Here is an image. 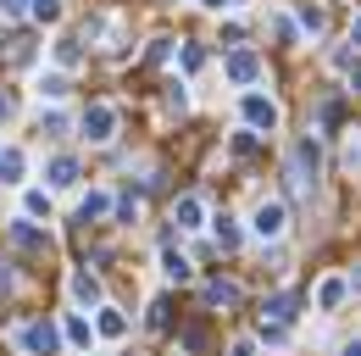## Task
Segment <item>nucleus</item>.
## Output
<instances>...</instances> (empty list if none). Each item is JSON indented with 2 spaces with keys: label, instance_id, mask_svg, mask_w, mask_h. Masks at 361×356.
<instances>
[{
  "label": "nucleus",
  "instance_id": "7ed1b4c3",
  "mask_svg": "<svg viewBox=\"0 0 361 356\" xmlns=\"http://www.w3.org/2000/svg\"><path fill=\"white\" fill-rule=\"evenodd\" d=\"M250 228H256V239H283V228H289V206H283V201H262Z\"/></svg>",
  "mask_w": 361,
  "mask_h": 356
},
{
  "label": "nucleus",
  "instance_id": "ddd939ff",
  "mask_svg": "<svg viewBox=\"0 0 361 356\" xmlns=\"http://www.w3.org/2000/svg\"><path fill=\"white\" fill-rule=\"evenodd\" d=\"M23 167H28V156L17 145H6L0 150V184H23Z\"/></svg>",
  "mask_w": 361,
  "mask_h": 356
},
{
  "label": "nucleus",
  "instance_id": "412c9836",
  "mask_svg": "<svg viewBox=\"0 0 361 356\" xmlns=\"http://www.w3.org/2000/svg\"><path fill=\"white\" fill-rule=\"evenodd\" d=\"M239 239H245V234H239V222H233V218H217V245H223V251H239Z\"/></svg>",
  "mask_w": 361,
  "mask_h": 356
},
{
  "label": "nucleus",
  "instance_id": "9b49d317",
  "mask_svg": "<svg viewBox=\"0 0 361 356\" xmlns=\"http://www.w3.org/2000/svg\"><path fill=\"white\" fill-rule=\"evenodd\" d=\"M94 334H100V340H123V334H128V317H123L117 307H100V317H94Z\"/></svg>",
  "mask_w": 361,
  "mask_h": 356
},
{
  "label": "nucleus",
  "instance_id": "9d476101",
  "mask_svg": "<svg viewBox=\"0 0 361 356\" xmlns=\"http://www.w3.org/2000/svg\"><path fill=\"white\" fill-rule=\"evenodd\" d=\"M45 184L50 189H73V184H78V162H73V156H56L45 167Z\"/></svg>",
  "mask_w": 361,
  "mask_h": 356
},
{
  "label": "nucleus",
  "instance_id": "72a5a7b5",
  "mask_svg": "<svg viewBox=\"0 0 361 356\" xmlns=\"http://www.w3.org/2000/svg\"><path fill=\"white\" fill-rule=\"evenodd\" d=\"M350 89H361V67H350Z\"/></svg>",
  "mask_w": 361,
  "mask_h": 356
},
{
  "label": "nucleus",
  "instance_id": "1a4fd4ad",
  "mask_svg": "<svg viewBox=\"0 0 361 356\" xmlns=\"http://www.w3.org/2000/svg\"><path fill=\"white\" fill-rule=\"evenodd\" d=\"M345 295H350L345 278H322V284H317V312H339V307H345Z\"/></svg>",
  "mask_w": 361,
  "mask_h": 356
},
{
  "label": "nucleus",
  "instance_id": "423d86ee",
  "mask_svg": "<svg viewBox=\"0 0 361 356\" xmlns=\"http://www.w3.org/2000/svg\"><path fill=\"white\" fill-rule=\"evenodd\" d=\"M228 78H233V84H256V78H262V56H256V50H233V56H228Z\"/></svg>",
  "mask_w": 361,
  "mask_h": 356
},
{
  "label": "nucleus",
  "instance_id": "f8f14e48",
  "mask_svg": "<svg viewBox=\"0 0 361 356\" xmlns=\"http://www.w3.org/2000/svg\"><path fill=\"white\" fill-rule=\"evenodd\" d=\"M61 340H67L73 351H90V345H94V328H90V317H67V323H61Z\"/></svg>",
  "mask_w": 361,
  "mask_h": 356
},
{
  "label": "nucleus",
  "instance_id": "bb28decb",
  "mask_svg": "<svg viewBox=\"0 0 361 356\" xmlns=\"http://www.w3.org/2000/svg\"><path fill=\"white\" fill-rule=\"evenodd\" d=\"M300 23H306V34H317V28H322V11H317V6H300Z\"/></svg>",
  "mask_w": 361,
  "mask_h": 356
},
{
  "label": "nucleus",
  "instance_id": "cd10ccee",
  "mask_svg": "<svg viewBox=\"0 0 361 356\" xmlns=\"http://www.w3.org/2000/svg\"><path fill=\"white\" fill-rule=\"evenodd\" d=\"M39 129H45V134H61V129H67V117H61V112H45V117H39Z\"/></svg>",
  "mask_w": 361,
  "mask_h": 356
},
{
  "label": "nucleus",
  "instance_id": "a211bd4d",
  "mask_svg": "<svg viewBox=\"0 0 361 356\" xmlns=\"http://www.w3.org/2000/svg\"><path fill=\"white\" fill-rule=\"evenodd\" d=\"M106 212H111V195H106V189H90V195L78 201V218H84V222H90V218H106Z\"/></svg>",
  "mask_w": 361,
  "mask_h": 356
},
{
  "label": "nucleus",
  "instance_id": "20e7f679",
  "mask_svg": "<svg viewBox=\"0 0 361 356\" xmlns=\"http://www.w3.org/2000/svg\"><path fill=\"white\" fill-rule=\"evenodd\" d=\"M111 134H117V106H90V112H84V139L106 145Z\"/></svg>",
  "mask_w": 361,
  "mask_h": 356
},
{
  "label": "nucleus",
  "instance_id": "6e6552de",
  "mask_svg": "<svg viewBox=\"0 0 361 356\" xmlns=\"http://www.w3.org/2000/svg\"><path fill=\"white\" fill-rule=\"evenodd\" d=\"M67 290H73V301H78V307H100V278H94L90 267H78V273L67 278Z\"/></svg>",
  "mask_w": 361,
  "mask_h": 356
},
{
  "label": "nucleus",
  "instance_id": "393cba45",
  "mask_svg": "<svg viewBox=\"0 0 361 356\" xmlns=\"http://www.w3.org/2000/svg\"><path fill=\"white\" fill-rule=\"evenodd\" d=\"M206 67V50L200 44H183V73H200Z\"/></svg>",
  "mask_w": 361,
  "mask_h": 356
},
{
  "label": "nucleus",
  "instance_id": "4468645a",
  "mask_svg": "<svg viewBox=\"0 0 361 356\" xmlns=\"http://www.w3.org/2000/svg\"><path fill=\"white\" fill-rule=\"evenodd\" d=\"M262 312H267L272 323H295V312H300V295H289V290H283V295H272Z\"/></svg>",
  "mask_w": 361,
  "mask_h": 356
},
{
  "label": "nucleus",
  "instance_id": "473e14b6",
  "mask_svg": "<svg viewBox=\"0 0 361 356\" xmlns=\"http://www.w3.org/2000/svg\"><path fill=\"white\" fill-rule=\"evenodd\" d=\"M345 284H350V290H356V295H361V267H356V273H350V278H345Z\"/></svg>",
  "mask_w": 361,
  "mask_h": 356
},
{
  "label": "nucleus",
  "instance_id": "b1692460",
  "mask_svg": "<svg viewBox=\"0 0 361 356\" xmlns=\"http://www.w3.org/2000/svg\"><path fill=\"white\" fill-rule=\"evenodd\" d=\"M56 61L61 67H78V40H56Z\"/></svg>",
  "mask_w": 361,
  "mask_h": 356
},
{
  "label": "nucleus",
  "instance_id": "c85d7f7f",
  "mask_svg": "<svg viewBox=\"0 0 361 356\" xmlns=\"http://www.w3.org/2000/svg\"><path fill=\"white\" fill-rule=\"evenodd\" d=\"M145 323H150V328H167V301H156V307H150V317H145Z\"/></svg>",
  "mask_w": 361,
  "mask_h": 356
},
{
  "label": "nucleus",
  "instance_id": "dca6fc26",
  "mask_svg": "<svg viewBox=\"0 0 361 356\" xmlns=\"http://www.w3.org/2000/svg\"><path fill=\"white\" fill-rule=\"evenodd\" d=\"M11 239L28 245V251H45V245H50V234H45V228H34V222H11Z\"/></svg>",
  "mask_w": 361,
  "mask_h": 356
},
{
  "label": "nucleus",
  "instance_id": "7c9ffc66",
  "mask_svg": "<svg viewBox=\"0 0 361 356\" xmlns=\"http://www.w3.org/2000/svg\"><path fill=\"white\" fill-rule=\"evenodd\" d=\"M228 356H256V345H250V340H233V351Z\"/></svg>",
  "mask_w": 361,
  "mask_h": 356
},
{
  "label": "nucleus",
  "instance_id": "c756f323",
  "mask_svg": "<svg viewBox=\"0 0 361 356\" xmlns=\"http://www.w3.org/2000/svg\"><path fill=\"white\" fill-rule=\"evenodd\" d=\"M0 11H6V17H23V11H28V0H0Z\"/></svg>",
  "mask_w": 361,
  "mask_h": 356
},
{
  "label": "nucleus",
  "instance_id": "f3484780",
  "mask_svg": "<svg viewBox=\"0 0 361 356\" xmlns=\"http://www.w3.org/2000/svg\"><path fill=\"white\" fill-rule=\"evenodd\" d=\"M161 273H167V278H178V284H189V278H195V262L178 256V251H161Z\"/></svg>",
  "mask_w": 361,
  "mask_h": 356
},
{
  "label": "nucleus",
  "instance_id": "c9c22d12",
  "mask_svg": "<svg viewBox=\"0 0 361 356\" xmlns=\"http://www.w3.org/2000/svg\"><path fill=\"white\" fill-rule=\"evenodd\" d=\"M350 44H361V17H356V28H350Z\"/></svg>",
  "mask_w": 361,
  "mask_h": 356
},
{
  "label": "nucleus",
  "instance_id": "a878e982",
  "mask_svg": "<svg viewBox=\"0 0 361 356\" xmlns=\"http://www.w3.org/2000/svg\"><path fill=\"white\" fill-rule=\"evenodd\" d=\"M250 150H256V134H250V129L233 134V156H250Z\"/></svg>",
  "mask_w": 361,
  "mask_h": 356
},
{
  "label": "nucleus",
  "instance_id": "2f4dec72",
  "mask_svg": "<svg viewBox=\"0 0 361 356\" xmlns=\"http://www.w3.org/2000/svg\"><path fill=\"white\" fill-rule=\"evenodd\" d=\"M212 11H233V6H245V0H206Z\"/></svg>",
  "mask_w": 361,
  "mask_h": 356
},
{
  "label": "nucleus",
  "instance_id": "39448f33",
  "mask_svg": "<svg viewBox=\"0 0 361 356\" xmlns=\"http://www.w3.org/2000/svg\"><path fill=\"white\" fill-rule=\"evenodd\" d=\"M239 112H245V123H250V129H278V106H272L267 95H245V100H239Z\"/></svg>",
  "mask_w": 361,
  "mask_h": 356
},
{
  "label": "nucleus",
  "instance_id": "f257e3e1",
  "mask_svg": "<svg viewBox=\"0 0 361 356\" xmlns=\"http://www.w3.org/2000/svg\"><path fill=\"white\" fill-rule=\"evenodd\" d=\"M317 167H322V150H317V139L306 134V139H295V150H289V189L295 195H306L317 184Z\"/></svg>",
  "mask_w": 361,
  "mask_h": 356
},
{
  "label": "nucleus",
  "instance_id": "0eeeda50",
  "mask_svg": "<svg viewBox=\"0 0 361 356\" xmlns=\"http://www.w3.org/2000/svg\"><path fill=\"white\" fill-rule=\"evenodd\" d=\"M173 222H178L183 234H195V228H206V201H200V195H183L178 206H173Z\"/></svg>",
  "mask_w": 361,
  "mask_h": 356
},
{
  "label": "nucleus",
  "instance_id": "4be33fe9",
  "mask_svg": "<svg viewBox=\"0 0 361 356\" xmlns=\"http://www.w3.org/2000/svg\"><path fill=\"white\" fill-rule=\"evenodd\" d=\"M289 340V323H272V317H262V345H283Z\"/></svg>",
  "mask_w": 361,
  "mask_h": 356
},
{
  "label": "nucleus",
  "instance_id": "f03ea898",
  "mask_svg": "<svg viewBox=\"0 0 361 356\" xmlns=\"http://www.w3.org/2000/svg\"><path fill=\"white\" fill-rule=\"evenodd\" d=\"M23 345H28V356H56L61 351V328H56L50 317H39V323L23 328Z\"/></svg>",
  "mask_w": 361,
  "mask_h": 356
},
{
  "label": "nucleus",
  "instance_id": "6ab92c4d",
  "mask_svg": "<svg viewBox=\"0 0 361 356\" xmlns=\"http://www.w3.org/2000/svg\"><path fill=\"white\" fill-rule=\"evenodd\" d=\"M39 100H67V78H61V73H39Z\"/></svg>",
  "mask_w": 361,
  "mask_h": 356
},
{
  "label": "nucleus",
  "instance_id": "2eb2a0df",
  "mask_svg": "<svg viewBox=\"0 0 361 356\" xmlns=\"http://www.w3.org/2000/svg\"><path fill=\"white\" fill-rule=\"evenodd\" d=\"M206 307H239V284L212 278V284H206Z\"/></svg>",
  "mask_w": 361,
  "mask_h": 356
},
{
  "label": "nucleus",
  "instance_id": "f704fd0d",
  "mask_svg": "<svg viewBox=\"0 0 361 356\" xmlns=\"http://www.w3.org/2000/svg\"><path fill=\"white\" fill-rule=\"evenodd\" d=\"M345 356H361V340H350V345H345Z\"/></svg>",
  "mask_w": 361,
  "mask_h": 356
},
{
  "label": "nucleus",
  "instance_id": "aec40b11",
  "mask_svg": "<svg viewBox=\"0 0 361 356\" xmlns=\"http://www.w3.org/2000/svg\"><path fill=\"white\" fill-rule=\"evenodd\" d=\"M28 17L34 23H61V0H28Z\"/></svg>",
  "mask_w": 361,
  "mask_h": 356
},
{
  "label": "nucleus",
  "instance_id": "5701e85b",
  "mask_svg": "<svg viewBox=\"0 0 361 356\" xmlns=\"http://www.w3.org/2000/svg\"><path fill=\"white\" fill-rule=\"evenodd\" d=\"M23 206H28V218H50V195H45V189H28Z\"/></svg>",
  "mask_w": 361,
  "mask_h": 356
}]
</instances>
